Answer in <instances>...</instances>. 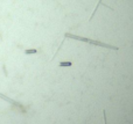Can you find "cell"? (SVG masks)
<instances>
[{
  "label": "cell",
  "instance_id": "obj_1",
  "mask_svg": "<svg viewBox=\"0 0 133 124\" xmlns=\"http://www.w3.org/2000/svg\"><path fill=\"white\" fill-rule=\"evenodd\" d=\"M65 37H70V38H75V40H78V41H83V42H89L91 44H95V45H100V47H106V48H112V49H117L114 47H110L107 44H104V43H100L97 42V41H92V40H89V38H83V37H79V36H75L72 34H65Z\"/></svg>",
  "mask_w": 133,
  "mask_h": 124
},
{
  "label": "cell",
  "instance_id": "obj_2",
  "mask_svg": "<svg viewBox=\"0 0 133 124\" xmlns=\"http://www.w3.org/2000/svg\"><path fill=\"white\" fill-rule=\"evenodd\" d=\"M99 6H104V7H106V8H109V10H112L110 6H107V5H105V4H103V1L102 0H98V3H97V5L95 6V10H93V12H92V14H91V16H90V20H92V17H93V15L96 14V12H97V10H98V7Z\"/></svg>",
  "mask_w": 133,
  "mask_h": 124
},
{
  "label": "cell",
  "instance_id": "obj_3",
  "mask_svg": "<svg viewBox=\"0 0 133 124\" xmlns=\"http://www.w3.org/2000/svg\"><path fill=\"white\" fill-rule=\"evenodd\" d=\"M0 99H2V100H5V101H7V102H9V103H12V104H14V105H18V107H20L21 108V105L19 104L18 102H15L14 100H12V99H9V98H7L6 95H4L2 93H0Z\"/></svg>",
  "mask_w": 133,
  "mask_h": 124
},
{
  "label": "cell",
  "instance_id": "obj_4",
  "mask_svg": "<svg viewBox=\"0 0 133 124\" xmlns=\"http://www.w3.org/2000/svg\"><path fill=\"white\" fill-rule=\"evenodd\" d=\"M26 55H33V54H36L37 52V50L36 49H28V50H26Z\"/></svg>",
  "mask_w": 133,
  "mask_h": 124
},
{
  "label": "cell",
  "instance_id": "obj_5",
  "mask_svg": "<svg viewBox=\"0 0 133 124\" xmlns=\"http://www.w3.org/2000/svg\"><path fill=\"white\" fill-rule=\"evenodd\" d=\"M60 66H71V63L70 61H61Z\"/></svg>",
  "mask_w": 133,
  "mask_h": 124
}]
</instances>
